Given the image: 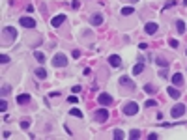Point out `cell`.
<instances>
[{
    "label": "cell",
    "mask_w": 187,
    "mask_h": 140,
    "mask_svg": "<svg viewBox=\"0 0 187 140\" xmlns=\"http://www.w3.org/2000/svg\"><path fill=\"white\" fill-rule=\"evenodd\" d=\"M144 92H146V93H150V95H151V93H155L157 90H155L154 86H151V84H146V86H144Z\"/></svg>",
    "instance_id": "obj_23"
},
{
    "label": "cell",
    "mask_w": 187,
    "mask_h": 140,
    "mask_svg": "<svg viewBox=\"0 0 187 140\" xmlns=\"http://www.w3.org/2000/svg\"><path fill=\"white\" fill-rule=\"evenodd\" d=\"M71 6H73V8H75V9H77V8H79V6H80V2H79V0H73V4H71Z\"/></svg>",
    "instance_id": "obj_35"
},
{
    "label": "cell",
    "mask_w": 187,
    "mask_h": 140,
    "mask_svg": "<svg viewBox=\"0 0 187 140\" xmlns=\"http://www.w3.org/2000/svg\"><path fill=\"white\" fill-rule=\"evenodd\" d=\"M69 114H71V116H75V118H82V110H79V108H71V110H69Z\"/></svg>",
    "instance_id": "obj_19"
},
{
    "label": "cell",
    "mask_w": 187,
    "mask_h": 140,
    "mask_svg": "<svg viewBox=\"0 0 187 140\" xmlns=\"http://www.w3.org/2000/svg\"><path fill=\"white\" fill-rule=\"evenodd\" d=\"M9 60H11V58H9L8 54H2V56H0V62H2V64H9Z\"/></svg>",
    "instance_id": "obj_27"
},
{
    "label": "cell",
    "mask_w": 187,
    "mask_h": 140,
    "mask_svg": "<svg viewBox=\"0 0 187 140\" xmlns=\"http://www.w3.org/2000/svg\"><path fill=\"white\" fill-rule=\"evenodd\" d=\"M169 45H170L172 49H178V41H176V39H170V41H169Z\"/></svg>",
    "instance_id": "obj_31"
},
{
    "label": "cell",
    "mask_w": 187,
    "mask_h": 140,
    "mask_svg": "<svg viewBox=\"0 0 187 140\" xmlns=\"http://www.w3.org/2000/svg\"><path fill=\"white\" fill-rule=\"evenodd\" d=\"M157 30H159V26H157L155 23H146V26H144V32L150 34V36H151V34H155Z\"/></svg>",
    "instance_id": "obj_9"
},
{
    "label": "cell",
    "mask_w": 187,
    "mask_h": 140,
    "mask_svg": "<svg viewBox=\"0 0 187 140\" xmlns=\"http://www.w3.org/2000/svg\"><path fill=\"white\" fill-rule=\"evenodd\" d=\"M30 127V122L28 119H24V122H21V129H28Z\"/></svg>",
    "instance_id": "obj_30"
},
{
    "label": "cell",
    "mask_w": 187,
    "mask_h": 140,
    "mask_svg": "<svg viewBox=\"0 0 187 140\" xmlns=\"http://www.w3.org/2000/svg\"><path fill=\"white\" fill-rule=\"evenodd\" d=\"M120 84H124V86H127V88H131V90H135L133 81H131V78H127V77H120Z\"/></svg>",
    "instance_id": "obj_13"
},
{
    "label": "cell",
    "mask_w": 187,
    "mask_h": 140,
    "mask_svg": "<svg viewBox=\"0 0 187 140\" xmlns=\"http://www.w3.org/2000/svg\"><path fill=\"white\" fill-rule=\"evenodd\" d=\"M36 77L39 81H43V78H47V71H45L43 67H39V69H36Z\"/></svg>",
    "instance_id": "obj_16"
},
{
    "label": "cell",
    "mask_w": 187,
    "mask_h": 140,
    "mask_svg": "<svg viewBox=\"0 0 187 140\" xmlns=\"http://www.w3.org/2000/svg\"><path fill=\"white\" fill-rule=\"evenodd\" d=\"M185 54H187V51H185Z\"/></svg>",
    "instance_id": "obj_37"
},
{
    "label": "cell",
    "mask_w": 187,
    "mask_h": 140,
    "mask_svg": "<svg viewBox=\"0 0 187 140\" xmlns=\"http://www.w3.org/2000/svg\"><path fill=\"white\" fill-rule=\"evenodd\" d=\"M185 110H187L185 105L178 103V105H174V107L170 108V116H172V118H180V116H183V114H185Z\"/></svg>",
    "instance_id": "obj_2"
},
{
    "label": "cell",
    "mask_w": 187,
    "mask_h": 140,
    "mask_svg": "<svg viewBox=\"0 0 187 140\" xmlns=\"http://www.w3.org/2000/svg\"><path fill=\"white\" fill-rule=\"evenodd\" d=\"M19 23H21V26H24V28H36V21H34L32 17H21Z\"/></svg>",
    "instance_id": "obj_6"
},
{
    "label": "cell",
    "mask_w": 187,
    "mask_h": 140,
    "mask_svg": "<svg viewBox=\"0 0 187 140\" xmlns=\"http://www.w3.org/2000/svg\"><path fill=\"white\" fill-rule=\"evenodd\" d=\"M172 84H174V86H181V84H183V75H181V73H174L172 75Z\"/></svg>",
    "instance_id": "obj_11"
},
{
    "label": "cell",
    "mask_w": 187,
    "mask_h": 140,
    "mask_svg": "<svg viewBox=\"0 0 187 140\" xmlns=\"http://www.w3.org/2000/svg\"><path fill=\"white\" fill-rule=\"evenodd\" d=\"M109 64H110L112 67H120L122 60H120V56H118V54H110V56H109Z\"/></svg>",
    "instance_id": "obj_10"
},
{
    "label": "cell",
    "mask_w": 187,
    "mask_h": 140,
    "mask_svg": "<svg viewBox=\"0 0 187 140\" xmlns=\"http://www.w3.org/2000/svg\"><path fill=\"white\" fill-rule=\"evenodd\" d=\"M144 105H146V107H148V108H151V107H155V105H157V103H155L154 99H148V101H146Z\"/></svg>",
    "instance_id": "obj_28"
},
{
    "label": "cell",
    "mask_w": 187,
    "mask_h": 140,
    "mask_svg": "<svg viewBox=\"0 0 187 140\" xmlns=\"http://www.w3.org/2000/svg\"><path fill=\"white\" fill-rule=\"evenodd\" d=\"M112 136H114L116 140H122V138H124V133H122V131H120V129H116V131L112 133Z\"/></svg>",
    "instance_id": "obj_25"
},
{
    "label": "cell",
    "mask_w": 187,
    "mask_h": 140,
    "mask_svg": "<svg viewBox=\"0 0 187 140\" xmlns=\"http://www.w3.org/2000/svg\"><path fill=\"white\" fill-rule=\"evenodd\" d=\"M65 17H68V15H64V13H60V15H56V17H53L50 19V24H53L54 28H58L60 24H62L64 21H65Z\"/></svg>",
    "instance_id": "obj_7"
},
{
    "label": "cell",
    "mask_w": 187,
    "mask_h": 140,
    "mask_svg": "<svg viewBox=\"0 0 187 140\" xmlns=\"http://www.w3.org/2000/svg\"><path fill=\"white\" fill-rule=\"evenodd\" d=\"M166 92H169V95L172 97V99H178V97H180V90H176L174 86H169V90H166Z\"/></svg>",
    "instance_id": "obj_15"
},
{
    "label": "cell",
    "mask_w": 187,
    "mask_h": 140,
    "mask_svg": "<svg viewBox=\"0 0 187 140\" xmlns=\"http://www.w3.org/2000/svg\"><path fill=\"white\" fill-rule=\"evenodd\" d=\"M133 13V8H124L122 9V15H131Z\"/></svg>",
    "instance_id": "obj_29"
},
{
    "label": "cell",
    "mask_w": 187,
    "mask_h": 140,
    "mask_svg": "<svg viewBox=\"0 0 187 140\" xmlns=\"http://www.w3.org/2000/svg\"><path fill=\"white\" fill-rule=\"evenodd\" d=\"M129 138H133V140H137V138H140V131H139V129H133V131L129 133Z\"/></svg>",
    "instance_id": "obj_20"
},
{
    "label": "cell",
    "mask_w": 187,
    "mask_h": 140,
    "mask_svg": "<svg viewBox=\"0 0 187 140\" xmlns=\"http://www.w3.org/2000/svg\"><path fill=\"white\" fill-rule=\"evenodd\" d=\"M95 119H97V122H101V123L107 122V119H109V112L105 110V108H99V110L95 112Z\"/></svg>",
    "instance_id": "obj_8"
},
{
    "label": "cell",
    "mask_w": 187,
    "mask_h": 140,
    "mask_svg": "<svg viewBox=\"0 0 187 140\" xmlns=\"http://www.w3.org/2000/svg\"><path fill=\"white\" fill-rule=\"evenodd\" d=\"M142 71H144V64H142V62H140V64H137V66L133 67V75H140Z\"/></svg>",
    "instance_id": "obj_18"
},
{
    "label": "cell",
    "mask_w": 187,
    "mask_h": 140,
    "mask_svg": "<svg viewBox=\"0 0 187 140\" xmlns=\"http://www.w3.org/2000/svg\"><path fill=\"white\" fill-rule=\"evenodd\" d=\"M155 138H157V134H155V133H151V134H148V140H155Z\"/></svg>",
    "instance_id": "obj_36"
},
{
    "label": "cell",
    "mask_w": 187,
    "mask_h": 140,
    "mask_svg": "<svg viewBox=\"0 0 187 140\" xmlns=\"http://www.w3.org/2000/svg\"><path fill=\"white\" fill-rule=\"evenodd\" d=\"M176 30H178V34H183L185 32V23L181 21V19H180V21H176Z\"/></svg>",
    "instance_id": "obj_17"
},
{
    "label": "cell",
    "mask_w": 187,
    "mask_h": 140,
    "mask_svg": "<svg viewBox=\"0 0 187 140\" xmlns=\"http://www.w3.org/2000/svg\"><path fill=\"white\" fill-rule=\"evenodd\" d=\"M6 108H8V101H6V99H2V101H0V110L6 112Z\"/></svg>",
    "instance_id": "obj_26"
},
{
    "label": "cell",
    "mask_w": 187,
    "mask_h": 140,
    "mask_svg": "<svg viewBox=\"0 0 187 140\" xmlns=\"http://www.w3.org/2000/svg\"><path fill=\"white\" fill-rule=\"evenodd\" d=\"M53 66L54 67H65L68 66V56H65V54H56V56L53 58Z\"/></svg>",
    "instance_id": "obj_3"
},
{
    "label": "cell",
    "mask_w": 187,
    "mask_h": 140,
    "mask_svg": "<svg viewBox=\"0 0 187 140\" xmlns=\"http://www.w3.org/2000/svg\"><path fill=\"white\" fill-rule=\"evenodd\" d=\"M97 103L99 105H105V107H109V105H112V95H109L107 92H101L99 95H97Z\"/></svg>",
    "instance_id": "obj_4"
},
{
    "label": "cell",
    "mask_w": 187,
    "mask_h": 140,
    "mask_svg": "<svg viewBox=\"0 0 187 140\" xmlns=\"http://www.w3.org/2000/svg\"><path fill=\"white\" fill-rule=\"evenodd\" d=\"M2 34H4V39H8V43H11L13 39L17 37V32H15V28H13V26H6Z\"/></svg>",
    "instance_id": "obj_5"
},
{
    "label": "cell",
    "mask_w": 187,
    "mask_h": 140,
    "mask_svg": "<svg viewBox=\"0 0 187 140\" xmlns=\"http://www.w3.org/2000/svg\"><path fill=\"white\" fill-rule=\"evenodd\" d=\"M155 64L161 66V67H169V62H166L165 58H157V60H155Z\"/></svg>",
    "instance_id": "obj_22"
},
{
    "label": "cell",
    "mask_w": 187,
    "mask_h": 140,
    "mask_svg": "<svg viewBox=\"0 0 187 140\" xmlns=\"http://www.w3.org/2000/svg\"><path fill=\"white\" fill-rule=\"evenodd\" d=\"M90 23H92V24H94V26H99V24H101V23H103V17H101V15H99V13H94V15H92V17H90Z\"/></svg>",
    "instance_id": "obj_12"
},
{
    "label": "cell",
    "mask_w": 187,
    "mask_h": 140,
    "mask_svg": "<svg viewBox=\"0 0 187 140\" xmlns=\"http://www.w3.org/2000/svg\"><path fill=\"white\" fill-rule=\"evenodd\" d=\"M122 112L125 114V116H135V114L139 112V105L135 103V101H129V103H125V105H124Z\"/></svg>",
    "instance_id": "obj_1"
},
{
    "label": "cell",
    "mask_w": 187,
    "mask_h": 140,
    "mask_svg": "<svg viewBox=\"0 0 187 140\" xmlns=\"http://www.w3.org/2000/svg\"><path fill=\"white\" fill-rule=\"evenodd\" d=\"M9 136H11V133H9V131H4L2 133V138H9Z\"/></svg>",
    "instance_id": "obj_32"
},
{
    "label": "cell",
    "mask_w": 187,
    "mask_h": 140,
    "mask_svg": "<svg viewBox=\"0 0 187 140\" xmlns=\"http://www.w3.org/2000/svg\"><path fill=\"white\" fill-rule=\"evenodd\" d=\"M80 90H82V88H80V86H73V90H71V92H73V93H79Z\"/></svg>",
    "instance_id": "obj_33"
},
{
    "label": "cell",
    "mask_w": 187,
    "mask_h": 140,
    "mask_svg": "<svg viewBox=\"0 0 187 140\" xmlns=\"http://www.w3.org/2000/svg\"><path fill=\"white\" fill-rule=\"evenodd\" d=\"M34 56H36V60H38L39 64H43V62H45V56H43V52H39V51H36V52H34Z\"/></svg>",
    "instance_id": "obj_21"
},
{
    "label": "cell",
    "mask_w": 187,
    "mask_h": 140,
    "mask_svg": "<svg viewBox=\"0 0 187 140\" xmlns=\"http://www.w3.org/2000/svg\"><path fill=\"white\" fill-rule=\"evenodd\" d=\"M9 92H11V88H9L8 84H4V86H2V97H6V95H9Z\"/></svg>",
    "instance_id": "obj_24"
},
{
    "label": "cell",
    "mask_w": 187,
    "mask_h": 140,
    "mask_svg": "<svg viewBox=\"0 0 187 140\" xmlns=\"http://www.w3.org/2000/svg\"><path fill=\"white\" fill-rule=\"evenodd\" d=\"M174 4H176V0H170V2H169V4H166V6H165V9H166V8H172Z\"/></svg>",
    "instance_id": "obj_34"
},
{
    "label": "cell",
    "mask_w": 187,
    "mask_h": 140,
    "mask_svg": "<svg viewBox=\"0 0 187 140\" xmlns=\"http://www.w3.org/2000/svg\"><path fill=\"white\" fill-rule=\"evenodd\" d=\"M17 103H19V105L30 103V95H28V93H21V95H17Z\"/></svg>",
    "instance_id": "obj_14"
}]
</instances>
